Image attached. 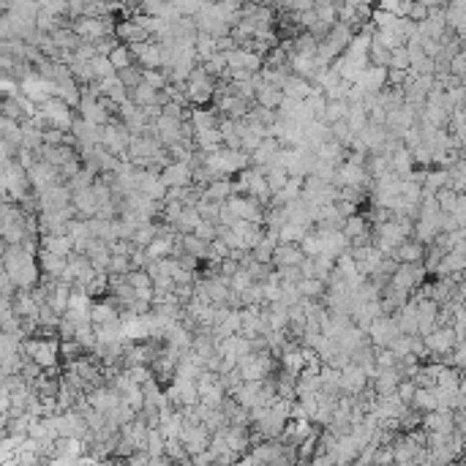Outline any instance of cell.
<instances>
[{"label":"cell","instance_id":"cell-1","mask_svg":"<svg viewBox=\"0 0 466 466\" xmlns=\"http://www.w3.org/2000/svg\"><path fill=\"white\" fill-rule=\"evenodd\" d=\"M3 270L14 278L16 289H33V287L41 281L38 254L25 251L19 243H16V245L5 243V251H3Z\"/></svg>","mask_w":466,"mask_h":466},{"label":"cell","instance_id":"cell-2","mask_svg":"<svg viewBox=\"0 0 466 466\" xmlns=\"http://www.w3.org/2000/svg\"><path fill=\"white\" fill-rule=\"evenodd\" d=\"M216 90H219V82H216L213 74L205 71L202 63L191 71V77L186 79V96H188V101H191L194 107H208V104H213Z\"/></svg>","mask_w":466,"mask_h":466},{"label":"cell","instance_id":"cell-3","mask_svg":"<svg viewBox=\"0 0 466 466\" xmlns=\"http://www.w3.org/2000/svg\"><path fill=\"white\" fill-rule=\"evenodd\" d=\"M423 341H425V349H428V360H442V357L453 355L456 346L461 344L453 324H447V327H434L428 335H423Z\"/></svg>","mask_w":466,"mask_h":466},{"label":"cell","instance_id":"cell-4","mask_svg":"<svg viewBox=\"0 0 466 466\" xmlns=\"http://www.w3.org/2000/svg\"><path fill=\"white\" fill-rule=\"evenodd\" d=\"M398 335H401V327H398V319L392 313L377 316L371 322V327H368V338H371L374 346H390Z\"/></svg>","mask_w":466,"mask_h":466},{"label":"cell","instance_id":"cell-5","mask_svg":"<svg viewBox=\"0 0 466 466\" xmlns=\"http://www.w3.org/2000/svg\"><path fill=\"white\" fill-rule=\"evenodd\" d=\"M161 180L172 188V186H194V166L188 161H169L161 169Z\"/></svg>","mask_w":466,"mask_h":466},{"label":"cell","instance_id":"cell-6","mask_svg":"<svg viewBox=\"0 0 466 466\" xmlns=\"http://www.w3.org/2000/svg\"><path fill=\"white\" fill-rule=\"evenodd\" d=\"M371 377L357 366V363H349L344 371H341V392H349V395H360L363 390L368 388Z\"/></svg>","mask_w":466,"mask_h":466},{"label":"cell","instance_id":"cell-7","mask_svg":"<svg viewBox=\"0 0 466 466\" xmlns=\"http://www.w3.org/2000/svg\"><path fill=\"white\" fill-rule=\"evenodd\" d=\"M115 33H118V38L123 41V44H140V41H151L153 36L137 22V19H120L118 22V27H115Z\"/></svg>","mask_w":466,"mask_h":466},{"label":"cell","instance_id":"cell-8","mask_svg":"<svg viewBox=\"0 0 466 466\" xmlns=\"http://www.w3.org/2000/svg\"><path fill=\"white\" fill-rule=\"evenodd\" d=\"M306 251L300 243H278L276 254H273V265L276 267H287V265H303Z\"/></svg>","mask_w":466,"mask_h":466},{"label":"cell","instance_id":"cell-9","mask_svg":"<svg viewBox=\"0 0 466 466\" xmlns=\"http://www.w3.org/2000/svg\"><path fill=\"white\" fill-rule=\"evenodd\" d=\"M71 205L77 208L79 219H93V216H98V197H96L93 186H90V188H79V191H74Z\"/></svg>","mask_w":466,"mask_h":466},{"label":"cell","instance_id":"cell-10","mask_svg":"<svg viewBox=\"0 0 466 466\" xmlns=\"http://www.w3.org/2000/svg\"><path fill=\"white\" fill-rule=\"evenodd\" d=\"M392 256H395L398 262H423V259H425V243L412 234V237H406V240L392 251Z\"/></svg>","mask_w":466,"mask_h":466},{"label":"cell","instance_id":"cell-11","mask_svg":"<svg viewBox=\"0 0 466 466\" xmlns=\"http://www.w3.org/2000/svg\"><path fill=\"white\" fill-rule=\"evenodd\" d=\"M38 265H41V273H47L52 278H60L66 273V267H69V259L55 254V251H49V248H41L38 251Z\"/></svg>","mask_w":466,"mask_h":466},{"label":"cell","instance_id":"cell-12","mask_svg":"<svg viewBox=\"0 0 466 466\" xmlns=\"http://www.w3.org/2000/svg\"><path fill=\"white\" fill-rule=\"evenodd\" d=\"M398 319V327L401 333H409V335H417L420 333V309H417V300H409L398 313H392Z\"/></svg>","mask_w":466,"mask_h":466},{"label":"cell","instance_id":"cell-13","mask_svg":"<svg viewBox=\"0 0 466 466\" xmlns=\"http://www.w3.org/2000/svg\"><path fill=\"white\" fill-rule=\"evenodd\" d=\"M379 300H382V311H385V313H398V311L412 300V295L403 292V289H398V287H392V284H388V287L382 289V298H379Z\"/></svg>","mask_w":466,"mask_h":466},{"label":"cell","instance_id":"cell-14","mask_svg":"<svg viewBox=\"0 0 466 466\" xmlns=\"http://www.w3.org/2000/svg\"><path fill=\"white\" fill-rule=\"evenodd\" d=\"M281 148H284V145L278 142V137H265V140H262V145L251 153V164H254V166H267V164L276 158V153H278Z\"/></svg>","mask_w":466,"mask_h":466},{"label":"cell","instance_id":"cell-15","mask_svg":"<svg viewBox=\"0 0 466 466\" xmlns=\"http://www.w3.org/2000/svg\"><path fill=\"white\" fill-rule=\"evenodd\" d=\"M219 148H224L221 126H216V129H205V131H197V151H202V153H216Z\"/></svg>","mask_w":466,"mask_h":466},{"label":"cell","instance_id":"cell-16","mask_svg":"<svg viewBox=\"0 0 466 466\" xmlns=\"http://www.w3.org/2000/svg\"><path fill=\"white\" fill-rule=\"evenodd\" d=\"M232 177H216V180H210L205 188H202V197H208V199H216V202H227L230 197H232Z\"/></svg>","mask_w":466,"mask_h":466},{"label":"cell","instance_id":"cell-17","mask_svg":"<svg viewBox=\"0 0 466 466\" xmlns=\"http://www.w3.org/2000/svg\"><path fill=\"white\" fill-rule=\"evenodd\" d=\"M412 406H414L417 412H423V414L439 409V392H436V388H417Z\"/></svg>","mask_w":466,"mask_h":466},{"label":"cell","instance_id":"cell-18","mask_svg":"<svg viewBox=\"0 0 466 466\" xmlns=\"http://www.w3.org/2000/svg\"><path fill=\"white\" fill-rule=\"evenodd\" d=\"M281 101H284V87H278V85L265 82V85L256 90V104H262V107L278 109V107H281Z\"/></svg>","mask_w":466,"mask_h":466},{"label":"cell","instance_id":"cell-19","mask_svg":"<svg viewBox=\"0 0 466 466\" xmlns=\"http://www.w3.org/2000/svg\"><path fill=\"white\" fill-rule=\"evenodd\" d=\"M311 90H313V82L300 74H289L284 82V96H292V98H309Z\"/></svg>","mask_w":466,"mask_h":466},{"label":"cell","instance_id":"cell-20","mask_svg":"<svg viewBox=\"0 0 466 466\" xmlns=\"http://www.w3.org/2000/svg\"><path fill=\"white\" fill-rule=\"evenodd\" d=\"M180 243L188 254H197L199 259H210V240L199 237L197 232H188V234H180Z\"/></svg>","mask_w":466,"mask_h":466},{"label":"cell","instance_id":"cell-21","mask_svg":"<svg viewBox=\"0 0 466 466\" xmlns=\"http://www.w3.org/2000/svg\"><path fill=\"white\" fill-rule=\"evenodd\" d=\"M199 221H202V216H199L197 205H186V208H183V213H180V216H177V221H175V230H177L180 234H188L199 227Z\"/></svg>","mask_w":466,"mask_h":466},{"label":"cell","instance_id":"cell-22","mask_svg":"<svg viewBox=\"0 0 466 466\" xmlns=\"http://www.w3.org/2000/svg\"><path fill=\"white\" fill-rule=\"evenodd\" d=\"M313 230V224H298V221H287L281 230H278V237L281 243H300L306 234Z\"/></svg>","mask_w":466,"mask_h":466},{"label":"cell","instance_id":"cell-23","mask_svg":"<svg viewBox=\"0 0 466 466\" xmlns=\"http://www.w3.org/2000/svg\"><path fill=\"white\" fill-rule=\"evenodd\" d=\"M349 112V101L346 98H327V109L322 115V123H335V120H344Z\"/></svg>","mask_w":466,"mask_h":466},{"label":"cell","instance_id":"cell-24","mask_svg":"<svg viewBox=\"0 0 466 466\" xmlns=\"http://www.w3.org/2000/svg\"><path fill=\"white\" fill-rule=\"evenodd\" d=\"M346 120L355 131H363L368 126V109L363 101H349V112H346Z\"/></svg>","mask_w":466,"mask_h":466},{"label":"cell","instance_id":"cell-25","mask_svg":"<svg viewBox=\"0 0 466 466\" xmlns=\"http://www.w3.org/2000/svg\"><path fill=\"white\" fill-rule=\"evenodd\" d=\"M298 287H300L303 298H311V300H322L327 295V281H322V278H300Z\"/></svg>","mask_w":466,"mask_h":466},{"label":"cell","instance_id":"cell-26","mask_svg":"<svg viewBox=\"0 0 466 466\" xmlns=\"http://www.w3.org/2000/svg\"><path fill=\"white\" fill-rule=\"evenodd\" d=\"M322 390L324 392H330V395H341V371L338 368H333L330 363H324V368H322Z\"/></svg>","mask_w":466,"mask_h":466},{"label":"cell","instance_id":"cell-27","mask_svg":"<svg viewBox=\"0 0 466 466\" xmlns=\"http://www.w3.org/2000/svg\"><path fill=\"white\" fill-rule=\"evenodd\" d=\"M197 58H199V63H205L208 58H213L216 52H219V44H216V36L213 33H202L199 30V38H197Z\"/></svg>","mask_w":466,"mask_h":466},{"label":"cell","instance_id":"cell-28","mask_svg":"<svg viewBox=\"0 0 466 466\" xmlns=\"http://www.w3.org/2000/svg\"><path fill=\"white\" fill-rule=\"evenodd\" d=\"M265 175H267V183H270V191H273V194H278V191L287 186V180L292 177L287 166H273V164L265 166Z\"/></svg>","mask_w":466,"mask_h":466},{"label":"cell","instance_id":"cell-29","mask_svg":"<svg viewBox=\"0 0 466 466\" xmlns=\"http://www.w3.org/2000/svg\"><path fill=\"white\" fill-rule=\"evenodd\" d=\"M131 101H137L140 107H148V104H158V90L153 85H148L145 79L131 90Z\"/></svg>","mask_w":466,"mask_h":466},{"label":"cell","instance_id":"cell-30","mask_svg":"<svg viewBox=\"0 0 466 466\" xmlns=\"http://www.w3.org/2000/svg\"><path fill=\"white\" fill-rule=\"evenodd\" d=\"M330 129H333V140L341 142V145L349 151V148H352V140H355V134H357V131L349 126V120H346V118H344V120H335Z\"/></svg>","mask_w":466,"mask_h":466},{"label":"cell","instance_id":"cell-31","mask_svg":"<svg viewBox=\"0 0 466 466\" xmlns=\"http://www.w3.org/2000/svg\"><path fill=\"white\" fill-rule=\"evenodd\" d=\"M221 208H224V202H216V199H208V197H202V199L197 202L199 216H202V219H208V221H213V224H219V219H221Z\"/></svg>","mask_w":466,"mask_h":466},{"label":"cell","instance_id":"cell-32","mask_svg":"<svg viewBox=\"0 0 466 466\" xmlns=\"http://www.w3.org/2000/svg\"><path fill=\"white\" fill-rule=\"evenodd\" d=\"M344 232H346V237L352 240V237H357V234L368 232L371 230V224H368V219L363 216V213H355V216H349L346 221H344V227H341Z\"/></svg>","mask_w":466,"mask_h":466},{"label":"cell","instance_id":"cell-33","mask_svg":"<svg viewBox=\"0 0 466 466\" xmlns=\"http://www.w3.org/2000/svg\"><path fill=\"white\" fill-rule=\"evenodd\" d=\"M390 58H392V49H388L379 38H371V52H368V60L374 63V66H385L390 69Z\"/></svg>","mask_w":466,"mask_h":466},{"label":"cell","instance_id":"cell-34","mask_svg":"<svg viewBox=\"0 0 466 466\" xmlns=\"http://www.w3.org/2000/svg\"><path fill=\"white\" fill-rule=\"evenodd\" d=\"M322 390V377L319 374H311V371H300V377H298V398L300 395H306V392H319Z\"/></svg>","mask_w":466,"mask_h":466},{"label":"cell","instance_id":"cell-35","mask_svg":"<svg viewBox=\"0 0 466 466\" xmlns=\"http://www.w3.org/2000/svg\"><path fill=\"white\" fill-rule=\"evenodd\" d=\"M109 60L115 63V69H118V71H120V69H126V66H131V63H134V55H131V47L120 41V44H118V47L112 49V55H109Z\"/></svg>","mask_w":466,"mask_h":466},{"label":"cell","instance_id":"cell-36","mask_svg":"<svg viewBox=\"0 0 466 466\" xmlns=\"http://www.w3.org/2000/svg\"><path fill=\"white\" fill-rule=\"evenodd\" d=\"M142 71H145V69H142L140 63H131V66L120 69V71H118V77H120V82H123L129 90H134V87L142 82Z\"/></svg>","mask_w":466,"mask_h":466},{"label":"cell","instance_id":"cell-37","mask_svg":"<svg viewBox=\"0 0 466 466\" xmlns=\"http://www.w3.org/2000/svg\"><path fill=\"white\" fill-rule=\"evenodd\" d=\"M93 69H96V79L118 77V69H115V63L109 60V55H96V58H93Z\"/></svg>","mask_w":466,"mask_h":466},{"label":"cell","instance_id":"cell-38","mask_svg":"<svg viewBox=\"0 0 466 466\" xmlns=\"http://www.w3.org/2000/svg\"><path fill=\"white\" fill-rule=\"evenodd\" d=\"M41 8L60 19H71V0H41Z\"/></svg>","mask_w":466,"mask_h":466},{"label":"cell","instance_id":"cell-39","mask_svg":"<svg viewBox=\"0 0 466 466\" xmlns=\"http://www.w3.org/2000/svg\"><path fill=\"white\" fill-rule=\"evenodd\" d=\"M202 66H205V71H208V74H213V77L219 79L224 71H227V69H230V63H227V52H216V55H213V58H208Z\"/></svg>","mask_w":466,"mask_h":466},{"label":"cell","instance_id":"cell-40","mask_svg":"<svg viewBox=\"0 0 466 466\" xmlns=\"http://www.w3.org/2000/svg\"><path fill=\"white\" fill-rule=\"evenodd\" d=\"M129 281H131V287L140 292V289H153V278H151V273L145 270V267H134L131 273H129Z\"/></svg>","mask_w":466,"mask_h":466},{"label":"cell","instance_id":"cell-41","mask_svg":"<svg viewBox=\"0 0 466 466\" xmlns=\"http://www.w3.org/2000/svg\"><path fill=\"white\" fill-rule=\"evenodd\" d=\"M390 69H412V52L409 47H395L392 49V58H390Z\"/></svg>","mask_w":466,"mask_h":466},{"label":"cell","instance_id":"cell-42","mask_svg":"<svg viewBox=\"0 0 466 466\" xmlns=\"http://www.w3.org/2000/svg\"><path fill=\"white\" fill-rule=\"evenodd\" d=\"M436 199H439V208L442 210H456V202H458V191L453 188V186H445V188H439L436 191Z\"/></svg>","mask_w":466,"mask_h":466},{"label":"cell","instance_id":"cell-43","mask_svg":"<svg viewBox=\"0 0 466 466\" xmlns=\"http://www.w3.org/2000/svg\"><path fill=\"white\" fill-rule=\"evenodd\" d=\"M131 270H134V262H131V256H126V254H112L109 273H115V276H126V273H131Z\"/></svg>","mask_w":466,"mask_h":466},{"label":"cell","instance_id":"cell-44","mask_svg":"<svg viewBox=\"0 0 466 466\" xmlns=\"http://www.w3.org/2000/svg\"><path fill=\"white\" fill-rule=\"evenodd\" d=\"M251 284H254V278H251V273H248L245 267H240L232 278H230V289H232V292H245Z\"/></svg>","mask_w":466,"mask_h":466},{"label":"cell","instance_id":"cell-45","mask_svg":"<svg viewBox=\"0 0 466 466\" xmlns=\"http://www.w3.org/2000/svg\"><path fill=\"white\" fill-rule=\"evenodd\" d=\"M395 392L401 395V401H403V403H409V406H412L414 392H417V385H414V379H412V377H403V379L398 382V390H395Z\"/></svg>","mask_w":466,"mask_h":466},{"label":"cell","instance_id":"cell-46","mask_svg":"<svg viewBox=\"0 0 466 466\" xmlns=\"http://www.w3.org/2000/svg\"><path fill=\"white\" fill-rule=\"evenodd\" d=\"M409 71H412V69H388V85L403 87V82L409 79Z\"/></svg>","mask_w":466,"mask_h":466},{"label":"cell","instance_id":"cell-47","mask_svg":"<svg viewBox=\"0 0 466 466\" xmlns=\"http://www.w3.org/2000/svg\"><path fill=\"white\" fill-rule=\"evenodd\" d=\"M428 5L425 3H420V0H414L412 3V8H409V19H414V22H423V19H428Z\"/></svg>","mask_w":466,"mask_h":466},{"label":"cell","instance_id":"cell-48","mask_svg":"<svg viewBox=\"0 0 466 466\" xmlns=\"http://www.w3.org/2000/svg\"><path fill=\"white\" fill-rule=\"evenodd\" d=\"M58 335H60V338H74V335H77V324H74L69 316H63L60 324H58Z\"/></svg>","mask_w":466,"mask_h":466},{"label":"cell","instance_id":"cell-49","mask_svg":"<svg viewBox=\"0 0 466 466\" xmlns=\"http://www.w3.org/2000/svg\"><path fill=\"white\" fill-rule=\"evenodd\" d=\"M450 71H453V74H458V77H464L466 74V55L464 52H456V58L450 60Z\"/></svg>","mask_w":466,"mask_h":466},{"label":"cell","instance_id":"cell-50","mask_svg":"<svg viewBox=\"0 0 466 466\" xmlns=\"http://www.w3.org/2000/svg\"><path fill=\"white\" fill-rule=\"evenodd\" d=\"M341 3H344V5H355V8L363 5V0H341Z\"/></svg>","mask_w":466,"mask_h":466}]
</instances>
